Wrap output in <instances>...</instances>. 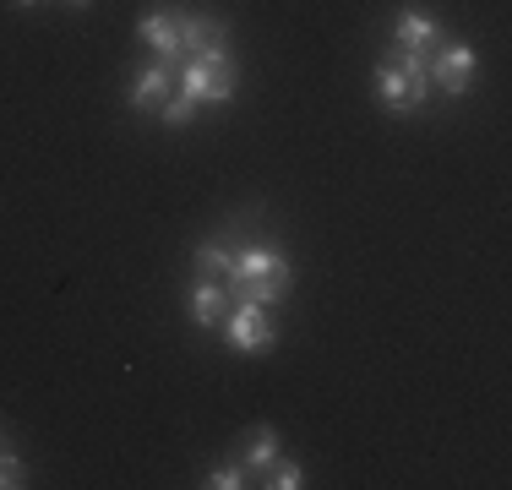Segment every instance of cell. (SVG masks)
Instances as JSON below:
<instances>
[{
    "label": "cell",
    "mask_w": 512,
    "mask_h": 490,
    "mask_svg": "<svg viewBox=\"0 0 512 490\" xmlns=\"http://www.w3.org/2000/svg\"><path fill=\"white\" fill-rule=\"evenodd\" d=\"M175 93H186L191 104H229L235 98V60H229V49L213 44V49H197L191 60H180Z\"/></svg>",
    "instance_id": "obj_2"
},
{
    "label": "cell",
    "mask_w": 512,
    "mask_h": 490,
    "mask_svg": "<svg viewBox=\"0 0 512 490\" xmlns=\"http://www.w3.org/2000/svg\"><path fill=\"white\" fill-rule=\"evenodd\" d=\"M376 98H382L387 109H393V115H409V109H420L425 98V88H414V82L404 77V71L393 66V60H387V66H376Z\"/></svg>",
    "instance_id": "obj_6"
},
{
    "label": "cell",
    "mask_w": 512,
    "mask_h": 490,
    "mask_svg": "<svg viewBox=\"0 0 512 490\" xmlns=\"http://www.w3.org/2000/svg\"><path fill=\"white\" fill-rule=\"evenodd\" d=\"M469 77H474V49L469 44H453L442 49V55H431V88L442 93H469Z\"/></svg>",
    "instance_id": "obj_5"
},
{
    "label": "cell",
    "mask_w": 512,
    "mask_h": 490,
    "mask_svg": "<svg viewBox=\"0 0 512 490\" xmlns=\"http://www.w3.org/2000/svg\"><path fill=\"white\" fill-rule=\"evenodd\" d=\"M137 39L148 44L153 55H164V60L180 66V22H175V11H153V17H142Z\"/></svg>",
    "instance_id": "obj_7"
},
{
    "label": "cell",
    "mask_w": 512,
    "mask_h": 490,
    "mask_svg": "<svg viewBox=\"0 0 512 490\" xmlns=\"http://www.w3.org/2000/svg\"><path fill=\"white\" fill-rule=\"evenodd\" d=\"M224 333H229V343H235L240 354H267L278 343L273 322H267V305H229Z\"/></svg>",
    "instance_id": "obj_3"
},
{
    "label": "cell",
    "mask_w": 512,
    "mask_h": 490,
    "mask_svg": "<svg viewBox=\"0 0 512 490\" xmlns=\"http://www.w3.org/2000/svg\"><path fill=\"white\" fill-rule=\"evenodd\" d=\"M207 485H213V490H240V485H246V469H240V463H224V469L207 474Z\"/></svg>",
    "instance_id": "obj_15"
},
{
    "label": "cell",
    "mask_w": 512,
    "mask_h": 490,
    "mask_svg": "<svg viewBox=\"0 0 512 490\" xmlns=\"http://www.w3.org/2000/svg\"><path fill=\"white\" fill-rule=\"evenodd\" d=\"M175 60H164V55H153V66H142L137 77H131V109H158L169 93H175Z\"/></svg>",
    "instance_id": "obj_4"
},
{
    "label": "cell",
    "mask_w": 512,
    "mask_h": 490,
    "mask_svg": "<svg viewBox=\"0 0 512 490\" xmlns=\"http://www.w3.org/2000/svg\"><path fill=\"white\" fill-rule=\"evenodd\" d=\"M17 485H28V469H22V458L0 452V490H17Z\"/></svg>",
    "instance_id": "obj_14"
},
{
    "label": "cell",
    "mask_w": 512,
    "mask_h": 490,
    "mask_svg": "<svg viewBox=\"0 0 512 490\" xmlns=\"http://www.w3.org/2000/svg\"><path fill=\"white\" fill-rule=\"evenodd\" d=\"M393 44L398 49H431L436 44V22L425 17V11H404L398 28H393Z\"/></svg>",
    "instance_id": "obj_9"
},
{
    "label": "cell",
    "mask_w": 512,
    "mask_h": 490,
    "mask_svg": "<svg viewBox=\"0 0 512 490\" xmlns=\"http://www.w3.org/2000/svg\"><path fill=\"white\" fill-rule=\"evenodd\" d=\"M224 316H229V289L213 284V278H202L197 294H191V322L197 327H224Z\"/></svg>",
    "instance_id": "obj_8"
},
{
    "label": "cell",
    "mask_w": 512,
    "mask_h": 490,
    "mask_svg": "<svg viewBox=\"0 0 512 490\" xmlns=\"http://www.w3.org/2000/svg\"><path fill=\"white\" fill-rule=\"evenodd\" d=\"M229 267H235V256H229L224 245H197V273H202V278L224 284V278H229Z\"/></svg>",
    "instance_id": "obj_11"
},
{
    "label": "cell",
    "mask_w": 512,
    "mask_h": 490,
    "mask_svg": "<svg viewBox=\"0 0 512 490\" xmlns=\"http://www.w3.org/2000/svg\"><path fill=\"white\" fill-rule=\"evenodd\" d=\"M158 115H164V126H191V115H197V104H191V98L186 93H169L164 98V104H158Z\"/></svg>",
    "instance_id": "obj_12"
},
{
    "label": "cell",
    "mask_w": 512,
    "mask_h": 490,
    "mask_svg": "<svg viewBox=\"0 0 512 490\" xmlns=\"http://www.w3.org/2000/svg\"><path fill=\"white\" fill-rule=\"evenodd\" d=\"M66 6H93V0H66Z\"/></svg>",
    "instance_id": "obj_16"
},
{
    "label": "cell",
    "mask_w": 512,
    "mask_h": 490,
    "mask_svg": "<svg viewBox=\"0 0 512 490\" xmlns=\"http://www.w3.org/2000/svg\"><path fill=\"white\" fill-rule=\"evenodd\" d=\"M224 289H229V305H278L284 289H289L284 251H273V245L240 251L235 267H229V278H224Z\"/></svg>",
    "instance_id": "obj_1"
},
{
    "label": "cell",
    "mask_w": 512,
    "mask_h": 490,
    "mask_svg": "<svg viewBox=\"0 0 512 490\" xmlns=\"http://www.w3.org/2000/svg\"><path fill=\"white\" fill-rule=\"evenodd\" d=\"M273 463H278V431L262 425V431H251V447L240 452V469H273Z\"/></svg>",
    "instance_id": "obj_10"
},
{
    "label": "cell",
    "mask_w": 512,
    "mask_h": 490,
    "mask_svg": "<svg viewBox=\"0 0 512 490\" xmlns=\"http://www.w3.org/2000/svg\"><path fill=\"white\" fill-rule=\"evenodd\" d=\"M267 474H273L267 485H278V490H300V485H306V474H300V463H284V458H278Z\"/></svg>",
    "instance_id": "obj_13"
},
{
    "label": "cell",
    "mask_w": 512,
    "mask_h": 490,
    "mask_svg": "<svg viewBox=\"0 0 512 490\" xmlns=\"http://www.w3.org/2000/svg\"><path fill=\"white\" fill-rule=\"evenodd\" d=\"M17 6H33V0H17Z\"/></svg>",
    "instance_id": "obj_17"
}]
</instances>
